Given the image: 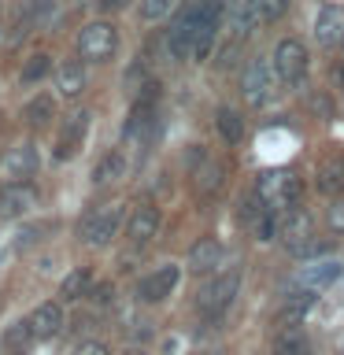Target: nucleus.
I'll list each match as a JSON object with an SVG mask.
<instances>
[{
    "label": "nucleus",
    "mask_w": 344,
    "mask_h": 355,
    "mask_svg": "<svg viewBox=\"0 0 344 355\" xmlns=\"http://www.w3.org/2000/svg\"><path fill=\"white\" fill-rule=\"evenodd\" d=\"M222 8H226V0H189V4L178 11V19L171 22V30H166V44H171V52L178 60H189V55H193L196 33L204 30L207 19L222 15Z\"/></svg>",
    "instance_id": "obj_1"
},
{
    "label": "nucleus",
    "mask_w": 344,
    "mask_h": 355,
    "mask_svg": "<svg viewBox=\"0 0 344 355\" xmlns=\"http://www.w3.org/2000/svg\"><path fill=\"white\" fill-rule=\"evenodd\" d=\"M255 193L263 196L266 207L293 211V207H300V200H304V185H300V178L293 171H266L259 178V185H255Z\"/></svg>",
    "instance_id": "obj_2"
},
{
    "label": "nucleus",
    "mask_w": 344,
    "mask_h": 355,
    "mask_svg": "<svg viewBox=\"0 0 344 355\" xmlns=\"http://www.w3.org/2000/svg\"><path fill=\"white\" fill-rule=\"evenodd\" d=\"M78 52H82V60L89 63H108L111 55L119 52V30L115 22H89V26H82V33H78Z\"/></svg>",
    "instance_id": "obj_3"
},
{
    "label": "nucleus",
    "mask_w": 344,
    "mask_h": 355,
    "mask_svg": "<svg viewBox=\"0 0 344 355\" xmlns=\"http://www.w3.org/2000/svg\"><path fill=\"white\" fill-rule=\"evenodd\" d=\"M307 63H311V55L304 49V41H296V37H285V41H277V49H274V74L282 78L285 85H300L307 78Z\"/></svg>",
    "instance_id": "obj_4"
},
{
    "label": "nucleus",
    "mask_w": 344,
    "mask_h": 355,
    "mask_svg": "<svg viewBox=\"0 0 344 355\" xmlns=\"http://www.w3.org/2000/svg\"><path fill=\"white\" fill-rule=\"evenodd\" d=\"M241 93H244V100H248L252 107H263L266 100H270V93H274V71H270V63H266L263 55H252L248 67L241 71Z\"/></svg>",
    "instance_id": "obj_5"
},
{
    "label": "nucleus",
    "mask_w": 344,
    "mask_h": 355,
    "mask_svg": "<svg viewBox=\"0 0 344 355\" xmlns=\"http://www.w3.org/2000/svg\"><path fill=\"white\" fill-rule=\"evenodd\" d=\"M122 226V207L119 204H104L96 211H89L85 222H82V241L93 244V248H100V244H108L111 237L119 233Z\"/></svg>",
    "instance_id": "obj_6"
},
{
    "label": "nucleus",
    "mask_w": 344,
    "mask_h": 355,
    "mask_svg": "<svg viewBox=\"0 0 344 355\" xmlns=\"http://www.w3.org/2000/svg\"><path fill=\"white\" fill-rule=\"evenodd\" d=\"M237 288H241V270L215 274V282H207L204 288H200V311H207V315L226 311L233 304V296H237Z\"/></svg>",
    "instance_id": "obj_7"
},
{
    "label": "nucleus",
    "mask_w": 344,
    "mask_h": 355,
    "mask_svg": "<svg viewBox=\"0 0 344 355\" xmlns=\"http://www.w3.org/2000/svg\"><path fill=\"white\" fill-rule=\"evenodd\" d=\"M30 207H37V189L30 182H8L0 189V218H19Z\"/></svg>",
    "instance_id": "obj_8"
},
{
    "label": "nucleus",
    "mask_w": 344,
    "mask_h": 355,
    "mask_svg": "<svg viewBox=\"0 0 344 355\" xmlns=\"http://www.w3.org/2000/svg\"><path fill=\"white\" fill-rule=\"evenodd\" d=\"M315 41L322 49L344 44V4H322L315 15Z\"/></svg>",
    "instance_id": "obj_9"
},
{
    "label": "nucleus",
    "mask_w": 344,
    "mask_h": 355,
    "mask_svg": "<svg viewBox=\"0 0 344 355\" xmlns=\"http://www.w3.org/2000/svg\"><path fill=\"white\" fill-rule=\"evenodd\" d=\"M178 277H182V274H178V266H155L148 277H141L137 296L144 300V304H163V300L174 293Z\"/></svg>",
    "instance_id": "obj_10"
},
{
    "label": "nucleus",
    "mask_w": 344,
    "mask_h": 355,
    "mask_svg": "<svg viewBox=\"0 0 344 355\" xmlns=\"http://www.w3.org/2000/svg\"><path fill=\"white\" fill-rule=\"evenodd\" d=\"M155 233H160V207L152 204H141L133 207V215L126 218V241L133 248H141V244H148Z\"/></svg>",
    "instance_id": "obj_11"
},
{
    "label": "nucleus",
    "mask_w": 344,
    "mask_h": 355,
    "mask_svg": "<svg viewBox=\"0 0 344 355\" xmlns=\"http://www.w3.org/2000/svg\"><path fill=\"white\" fill-rule=\"evenodd\" d=\"M37 174V148L33 144H19V148L8 152L4 159V178L8 182H26V178Z\"/></svg>",
    "instance_id": "obj_12"
},
{
    "label": "nucleus",
    "mask_w": 344,
    "mask_h": 355,
    "mask_svg": "<svg viewBox=\"0 0 344 355\" xmlns=\"http://www.w3.org/2000/svg\"><path fill=\"white\" fill-rule=\"evenodd\" d=\"M85 130H89V111H74V115L63 122L60 148H55V155H60V159H71V155H74L78 148H82V141H85Z\"/></svg>",
    "instance_id": "obj_13"
},
{
    "label": "nucleus",
    "mask_w": 344,
    "mask_h": 355,
    "mask_svg": "<svg viewBox=\"0 0 344 355\" xmlns=\"http://www.w3.org/2000/svg\"><path fill=\"white\" fill-rule=\"evenodd\" d=\"M270 355H311V340H307L304 326H282V329H274Z\"/></svg>",
    "instance_id": "obj_14"
},
{
    "label": "nucleus",
    "mask_w": 344,
    "mask_h": 355,
    "mask_svg": "<svg viewBox=\"0 0 344 355\" xmlns=\"http://www.w3.org/2000/svg\"><path fill=\"white\" fill-rule=\"evenodd\" d=\"M277 233H282V241H285V248H289V252H296L304 241L315 237V233H311L307 211H300V207L289 211V218H285V222H277Z\"/></svg>",
    "instance_id": "obj_15"
},
{
    "label": "nucleus",
    "mask_w": 344,
    "mask_h": 355,
    "mask_svg": "<svg viewBox=\"0 0 344 355\" xmlns=\"http://www.w3.org/2000/svg\"><path fill=\"white\" fill-rule=\"evenodd\" d=\"M218 263H222V244L215 237H200L189 248V270L193 274H211Z\"/></svg>",
    "instance_id": "obj_16"
},
{
    "label": "nucleus",
    "mask_w": 344,
    "mask_h": 355,
    "mask_svg": "<svg viewBox=\"0 0 344 355\" xmlns=\"http://www.w3.org/2000/svg\"><path fill=\"white\" fill-rule=\"evenodd\" d=\"M55 89H60V96H67V100L82 96V89H85V67L78 63V60H63L60 67H55Z\"/></svg>",
    "instance_id": "obj_17"
},
{
    "label": "nucleus",
    "mask_w": 344,
    "mask_h": 355,
    "mask_svg": "<svg viewBox=\"0 0 344 355\" xmlns=\"http://www.w3.org/2000/svg\"><path fill=\"white\" fill-rule=\"evenodd\" d=\"M30 322V329H33V337H55V333L63 329V307L60 304H41V307H33V315L26 318Z\"/></svg>",
    "instance_id": "obj_18"
},
{
    "label": "nucleus",
    "mask_w": 344,
    "mask_h": 355,
    "mask_svg": "<svg viewBox=\"0 0 344 355\" xmlns=\"http://www.w3.org/2000/svg\"><path fill=\"white\" fill-rule=\"evenodd\" d=\"M341 274H344V266L337 259H318V263H304L300 282H304L307 288H322V285H333Z\"/></svg>",
    "instance_id": "obj_19"
},
{
    "label": "nucleus",
    "mask_w": 344,
    "mask_h": 355,
    "mask_svg": "<svg viewBox=\"0 0 344 355\" xmlns=\"http://www.w3.org/2000/svg\"><path fill=\"white\" fill-rule=\"evenodd\" d=\"M318 189L326 196H341L344 193V155H333L318 166Z\"/></svg>",
    "instance_id": "obj_20"
},
{
    "label": "nucleus",
    "mask_w": 344,
    "mask_h": 355,
    "mask_svg": "<svg viewBox=\"0 0 344 355\" xmlns=\"http://www.w3.org/2000/svg\"><path fill=\"white\" fill-rule=\"evenodd\" d=\"M122 174H126V155H122V152H108L104 159L96 163L93 182H96V185H108V182H119Z\"/></svg>",
    "instance_id": "obj_21"
},
{
    "label": "nucleus",
    "mask_w": 344,
    "mask_h": 355,
    "mask_svg": "<svg viewBox=\"0 0 344 355\" xmlns=\"http://www.w3.org/2000/svg\"><path fill=\"white\" fill-rule=\"evenodd\" d=\"M218 26H222V15H215V19H207V22H204V30H200V33H196V41H193V55H189V60H196V63H204V60H207L211 49H215Z\"/></svg>",
    "instance_id": "obj_22"
},
{
    "label": "nucleus",
    "mask_w": 344,
    "mask_h": 355,
    "mask_svg": "<svg viewBox=\"0 0 344 355\" xmlns=\"http://www.w3.org/2000/svg\"><path fill=\"white\" fill-rule=\"evenodd\" d=\"M89 282H93V274L85 270V266H78V270H71L63 277V285H60V300L63 304H71V300H82L89 293Z\"/></svg>",
    "instance_id": "obj_23"
},
{
    "label": "nucleus",
    "mask_w": 344,
    "mask_h": 355,
    "mask_svg": "<svg viewBox=\"0 0 344 355\" xmlns=\"http://www.w3.org/2000/svg\"><path fill=\"white\" fill-rule=\"evenodd\" d=\"M22 115H26L30 126H49V122L55 119V100L52 96H33Z\"/></svg>",
    "instance_id": "obj_24"
},
{
    "label": "nucleus",
    "mask_w": 344,
    "mask_h": 355,
    "mask_svg": "<svg viewBox=\"0 0 344 355\" xmlns=\"http://www.w3.org/2000/svg\"><path fill=\"white\" fill-rule=\"evenodd\" d=\"M215 126H218V133H222V137H226L230 144H237V141L244 137V119H241L233 107H218Z\"/></svg>",
    "instance_id": "obj_25"
},
{
    "label": "nucleus",
    "mask_w": 344,
    "mask_h": 355,
    "mask_svg": "<svg viewBox=\"0 0 344 355\" xmlns=\"http://www.w3.org/2000/svg\"><path fill=\"white\" fill-rule=\"evenodd\" d=\"M52 71V55H44V52H37V55H30V63L22 67V85H33V82H41L44 74Z\"/></svg>",
    "instance_id": "obj_26"
},
{
    "label": "nucleus",
    "mask_w": 344,
    "mask_h": 355,
    "mask_svg": "<svg viewBox=\"0 0 344 355\" xmlns=\"http://www.w3.org/2000/svg\"><path fill=\"white\" fill-rule=\"evenodd\" d=\"M222 174H226V171H222V163H204V171H200L196 174V189H200V193H215V189L222 185Z\"/></svg>",
    "instance_id": "obj_27"
},
{
    "label": "nucleus",
    "mask_w": 344,
    "mask_h": 355,
    "mask_svg": "<svg viewBox=\"0 0 344 355\" xmlns=\"http://www.w3.org/2000/svg\"><path fill=\"white\" fill-rule=\"evenodd\" d=\"M289 11V0H259V15L263 22H277Z\"/></svg>",
    "instance_id": "obj_28"
},
{
    "label": "nucleus",
    "mask_w": 344,
    "mask_h": 355,
    "mask_svg": "<svg viewBox=\"0 0 344 355\" xmlns=\"http://www.w3.org/2000/svg\"><path fill=\"white\" fill-rule=\"evenodd\" d=\"M171 8H174V0H144V4H141V15L152 22V19H163Z\"/></svg>",
    "instance_id": "obj_29"
},
{
    "label": "nucleus",
    "mask_w": 344,
    "mask_h": 355,
    "mask_svg": "<svg viewBox=\"0 0 344 355\" xmlns=\"http://www.w3.org/2000/svg\"><path fill=\"white\" fill-rule=\"evenodd\" d=\"M326 222L333 233H344V200H333V207L326 211Z\"/></svg>",
    "instance_id": "obj_30"
},
{
    "label": "nucleus",
    "mask_w": 344,
    "mask_h": 355,
    "mask_svg": "<svg viewBox=\"0 0 344 355\" xmlns=\"http://www.w3.org/2000/svg\"><path fill=\"white\" fill-rule=\"evenodd\" d=\"M74 355H111V352H108V344H100V340H85L74 348Z\"/></svg>",
    "instance_id": "obj_31"
},
{
    "label": "nucleus",
    "mask_w": 344,
    "mask_h": 355,
    "mask_svg": "<svg viewBox=\"0 0 344 355\" xmlns=\"http://www.w3.org/2000/svg\"><path fill=\"white\" fill-rule=\"evenodd\" d=\"M329 82H333V89H341V93H344V63H337L329 71Z\"/></svg>",
    "instance_id": "obj_32"
},
{
    "label": "nucleus",
    "mask_w": 344,
    "mask_h": 355,
    "mask_svg": "<svg viewBox=\"0 0 344 355\" xmlns=\"http://www.w3.org/2000/svg\"><path fill=\"white\" fill-rule=\"evenodd\" d=\"M89 296H93L96 304H108V300H111V285H96V288H93V293H89Z\"/></svg>",
    "instance_id": "obj_33"
},
{
    "label": "nucleus",
    "mask_w": 344,
    "mask_h": 355,
    "mask_svg": "<svg viewBox=\"0 0 344 355\" xmlns=\"http://www.w3.org/2000/svg\"><path fill=\"white\" fill-rule=\"evenodd\" d=\"M130 0H100V11H122Z\"/></svg>",
    "instance_id": "obj_34"
},
{
    "label": "nucleus",
    "mask_w": 344,
    "mask_h": 355,
    "mask_svg": "<svg viewBox=\"0 0 344 355\" xmlns=\"http://www.w3.org/2000/svg\"><path fill=\"white\" fill-rule=\"evenodd\" d=\"M122 355H144L141 348H126V352H122Z\"/></svg>",
    "instance_id": "obj_35"
}]
</instances>
